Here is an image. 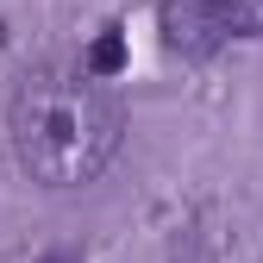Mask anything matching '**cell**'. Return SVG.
Returning <instances> with one entry per match:
<instances>
[{"label": "cell", "instance_id": "obj_1", "mask_svg": "<svg viewBox=\"0 0 263 263\" xmlns=\"http://www.w3.org/2000/svg\"><path fill=\"white\" fill-rule=\"evenodd\" d=\"M13 157L38 188H82L113 163L125 138V107L107 82L69 63H44L13 88L7 107Z\"/></svg>", "mask_w": 263, "mask_h": 263}, {"label": "cell", "instance_id": "obj_2", "mask_svg": "<svg viewBox=\"0 0 263 263\" xmlns=\"http://www.w3.org/2000/svg\"><path fill=\"white\" fill-rule=\"evenodd\" d=\"M157 25L176 57H213L226 38L263 31V0H163Z\"/></svg>", "mask_w": 263, "mask_h": 263}]
</instances>
